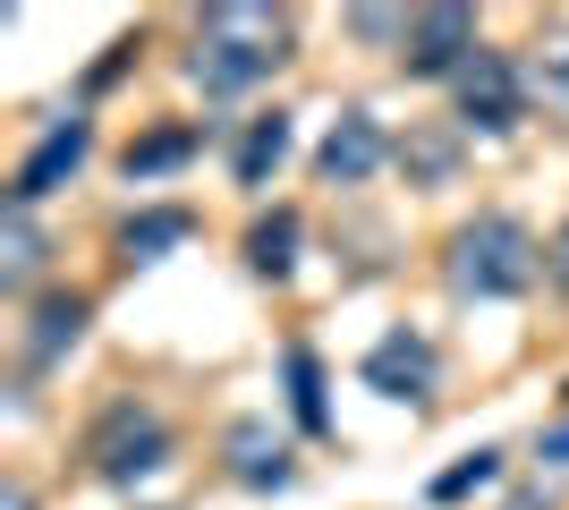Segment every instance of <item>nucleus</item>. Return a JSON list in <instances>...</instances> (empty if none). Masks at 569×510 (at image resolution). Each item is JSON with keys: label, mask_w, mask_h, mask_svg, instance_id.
I'll return each mask as SVG.
<instances>
[{"label": "nucleus", "mask_w": 569, "mask_h": 510, "mask_svg": "<svg viewBox=\"0 0 569 510\" xmlns=\"http://www.w3.org/2000/svg\"><path fill=\"white\" fill-rule=\"evenodd\" d=\"M289 391H298V426L323 434L332 417H323V366H315V349H289Z\"/></svg>", "instance_id": "2eb2a0df"}, {"label": "nucleus", "mask_w": 569, "mask_h": 510, "mask_svg": "<svg viewBox=\"0 0 569 510\" xmlns=\"http://www.w3.org/2000/svg\"><path fill=\"white\" fill-rule=\"evenodd\" d=\"M281 153H289V120L263 111V120L247 128V146H238V188H263V179L281 170Z\"/></svg>", "instance_id": "9d476101"}, {"label": "nucleus", "mask_w": 569, "mask_h": 510, "mask_svg": "<svg viewBox=\"0 0 569 510\" xmlns=\"http://www.w3.org/2000/svg\"><path fill=\"white\" fill-rule=\"evenodd\" d=\"M188 153H196V128H153V137L128 146V179H162V170H179Z\"/></svg>", "instance_id": "ddd939ff"}, {"label": "nucleus", "mask_w": 569, "mask_h": 510, "mask_svg": "<svg viewBox=\"0 0 569 510\" xmlns=\"http://www.w3.org/2000/svg\"><path fill=\"white\" fill-rule=\"evenodd\" d=\"M289 60V18H263V9H213L196 26V86L204 94H238L256 86L263 69Z\"/></svg>", "instance_id": "f257e3e1"}, {"label": "nucleus", "mask_w": 569, "mask_h": 510, "mask_svg": "<svg viewBox=\"0 0 569 510\" xmlns=\"http://www.w3.org/2000/svg\"><path fill=\"white\" fill-rule=\"evenodd\" d=\"M519 69H510V51H476L468 69H459V120L468 128H519Z\"/></svg>", "instance_id": "20e7f679"}, {"label": "nucleus", "mask_w": 569, "mask_h": 510, "mask_svg": "<svg viewBox=\"0 0 569 510\" xmlns=\"http://www.w3.org/2000/svg\"><path fill=\"white\" fill-rule=\"evenodd\" d=\"M43 264V239H34V221H26V204L9 213V281H26V272Z\"/></svg>", "instance_id": "dca6fc26"}, {"label": "nucleus", "mask_w": 569, "mask_h": 510, "mask_svg": "<svg viewBox=\"0 0 569 510\" xmlns=\"http://www.w3.org/2000/svg\"><path fill=\"white\" fill-rule=\"evenodd\" d=\"M188 230H196V221L179 213V204H162V213H137V221H128V230H119V247H128V264H153V256H162V247H179Z\"/></svg>", "instance_id": "9b49d317"}, {"label": "nucleus", "mask_w": 569, "mask_h": 510, "mask_svg": "<svg viewBox=\"0 0 569 510\" xmlns=\"http://www.w3.org/2000/svg\"><path fill=\"white\" fill-rule=\"evenodd\" d=\"M230 451H238V477H247V486H281V477H289V451H281V442H263V426H238Z\"/></svg>", "instance_id": "4468645a"}, {"label": "nucleus", "mask_w": 569, "mask_h": 510, "mask_svg": "<svg viewBox=\"0 0 569 510\" xmlns=\"http://www.w3.org/2000/svg\"><path fill=\"white\" fill-rule=\"evenodd\" d=\"M476 18L468 9H426V18L408 26V69L417 77H451V69H468L476 60Z\"/></svg>", "instance_id": "39448f33"}, {"label": "nucleus", "mask_w": 569, "mask_h": 510, "mask_svg": "<svg viewBox=\"0 0 569 510\" xmlns=\"http://www.w3.org/2000/svg\"><path fill=\"white\" fill-rule=\"evenodd\" d=\"M545 460H569V434H552V442H545Z\"/></svg>", "instance_id": "6ab92c4d"}, {"label": "nucleus", "mask_w": 569, "mask_h": 510, "mask_svg": "<svg viewBox=\"0 0 569 510\" xmlns=\"http://www.w3.org/2000/svg\"><path fill=\"white\" fill-rule=\"evenodd\" d=\"M247 264L281 281V272L298 264V213H263L256 230H247Z\"/></svg>", "instance_id": "f8f14e48"}, {"label": "nucleus", "mask_w": 569, "mask_h": 510, "mask_svg": "<svg viewBox=\"0 0 569 510\" xmlns=\"http://www.w3.org/2000/svg\"><path fill=\"white\" fill-rule=\"evenodd\" d=\"M77 332H86V298H77V290L43 298V316H34V340H26V358H34V366H51V358H60V349H69Z\"/></svg>", "instance_id": "1a4fd4ad"}, {"label": "nucleus", "mask_w": 569, "mask_h": 510, "mask_svg": "<svg viewBox=\"0 0 569 510\" xmlns=\"http://www.w3.org/2000/svg\"><path fill=\"white\" fill-rule=\"evenodd\" d=\"M162 451H170V426H162L153 409H137V400H119V409L94 426V442H86V460H94L111 486L153 477V468H162Z\"/></svg>", "instance_id": "7ed1b4c3"}, {"label": "nucleus", "mask_w": 569, "mask_h": 510, "mask_svg": "<svg viewBox=\"0 0 569 510\" xmlns=\"http://www.w3.org/2000/svg\"><path fill=\"white\" fill-rule=\"evenodd\" d=\"M366 383H382L391 400H417V391L433 383V349H426V340H408V332H391L375 358H366Z\"/></svg>", "instance_id": "6e6552de"}, {"label": "nucleus", "mask_w": 569, "mask_h": 510, "mask_svg": "<svg viewBox=\"0 0 569 510\" xmlns=\"http://www.w3.org/2000/svg\"><path fill=\"white\" fill-rule=\"evenodd\" d=\"M315 170H323L332 188H366L382 170V128L366 120V111H340V128L323 137V153H315Z\"/></svg>", "instance_id": "423d86ee"}, {"label": "nucleus", "mask_w": 569, "mask_h": 510, "mask_svg": "<svg viewBox=\"0 0 569 510\" xmlns=\"http://www.w3.org/2000/svg\"><path fill=\"white\" fill-rule=\"evenodd\" d=\"M552 264H561V281H569V230H561V239H552Z\"/></svg>", "instance_id": "a211bd4d"}, {"label": "nucleus", "mask_w": 569, "mask_h": 510, "mask_svg": "<svg viewBox=\"0 0 569 510\" xmlns=\"http://www.w3.org/2000/svg\"><path fill=\"white\" fill-rule=\"evenodd\" d=\"M86 146H94V128H86V120L51 128L43 146H34V153H26V162H18V204H34V196H51V188H60V179H69L77 162H86Z\"/></svg>", "instance_id": "0eeeda50"}, {"label": "nucleus", "mask_w": 569, "mask_h": 510, "mask_svg": "<svg viewBox=\"0 0 569 510\" xmlns=\"http://www.w3.org/2000/svg\"><path fill=\"white\" fill-rule=\"evenodd\" d=\"M536 281V239L510 213H485L451 239V290L459 298H519Z\"/></svg>", "instance_id": "f03ea898"}, {"label": "nucleus", "mask_w": 569, "mask_h": 510, "mask_svg": "<svg viewBox=\"0 0 569 510\" xmlns=\"http://www.w3.org/2000/svg\"><path fill=\"white\" fill-rule=\"evenodd\" d=\"M485 477H493V451H476L468 468H451V477H442L433 493H442V502H459V493H468V486H485Z\"/></svg>", "instance_id": "f3484780"}]
</instances>
